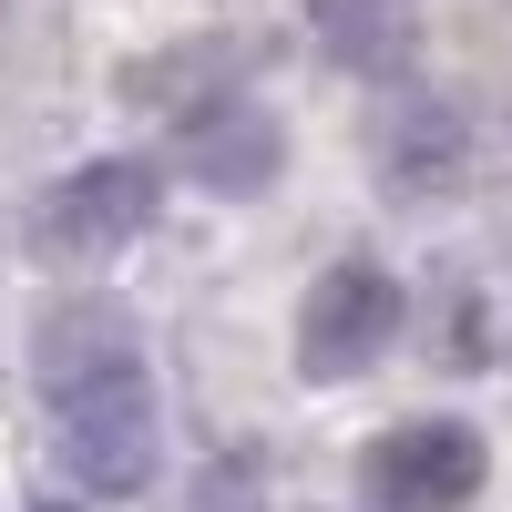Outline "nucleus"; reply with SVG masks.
<instances>
[{"instance_id":"f257e3e1","label":"nucleus","mask_w":512,"mask_h":512,"mask_svg":"<svg viewBox=\"0 0 512 512\" xmlns=\"http://www.w3.org/2000/svg\"><path fill=\"white\" fill-rule=\"evenodd\" d=\"M31 379L52 410V451L93 502H134L164 472V400L144 369V338L113 297H62L31 328Z\"/></svg>"},{"instance_id":"f03ea898","label":"nucleus","mask_w":512,"mask_h":512,"mask_svg":"<svg viewBox=\"0 0 512 512\" xmlns=\"http://www.w3.org/2000/svg\"><path fill=\"white\" fill-rule=\"evenodd\" d=\"M154 216H164V164L154 154H93L31 205V256H52V267H113V256H134L154 236Z\"/></svg>"},{"instance_id":"7ed1b4c3","label":"nucleus","mask_w":512,"mask_h":512,"mask_svg":"<svg viewBox=\"0 0 512 512\" xmlns=\"http://www.w3.org/2000/svg\"><path fill=\"white\" fill-rule=\"evenodd\" d=\"M400 277L369 267V256H338V267L308 277V297H297V379H318V390H338V379H369L379 359H390L400 338Z\"/></svg>"},{"instance_id":"20e7f679","label":"nucleus","mask_w":512,"mask_h":512,"mask_svg":"<svg viewBox=\"0 0 512 512\" xmlns=\"http://www.w3.org/2000/svg\"><path fill=\"white\" fill-rule=\"evenodd\" d=\"M482 472H492V441L472 431V420H451V410L379 431L369 461H359V482H369L379 512H461L482 492Z\"/></svg>"},{"instance_id":"39448f33","label":"nucleus","mask_w":512,"mask_h":512,"mask_svg":"<svg viewBox=\"0 0 512 512\" xmlns=\"http://www.w3.org/2000/svg\"><path fill=\"white\" fill-rule=\"evenodd\" d=\"M185 175L205 195H267L287 175V123L267 103H246V93H216V103H195L185 113Z\"/></svg>"},{"instance_id":"423d86ee","label":"nucleus","mask_w":512,"mask_h":512,"mask_svg":"<svg viewBox=\"0 0 512 512\" xmlns=\"http://www.w3.org/2000/svg\"><path fill=\"white\" fill-rule=\"evenodd\" d=\"M318 31L338 41L349 72H390V52H400V11L390 0H318Z\"/></svg>"},{"instance_id":"0eeeda50","label":"nucleus","mask_w":512,"mask_h":512,"mask_svg":"<svg viewBox=\"0 0 512 512\" xmlns=\"http://www.w3.org/2000/svg\"><path fill=\"white\" fill-rule=\"evenodd\" d=\"M400 185H431V175H461V123L451 113H420L410 123V154H390Z\"/></svg>"}]
</instances>
